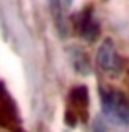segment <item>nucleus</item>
<instances>
[{
	"mask_svg": "<svg viewBox=\"0 0 129 132\" xmlns=\"http://www.w3.org/2000/svg\"><path fill=\"white\" fill-rule=\"evenodd\" d=\"M49 5H50V9H52V12H54V17H55V20H57V23H59V27H62V23H60V10H62V0H49Z\"/></svg>",
	"mask_w": 129,
	"mask_h": 132,
	"instance_id": "obj_7",
	"label": "nucleus"
},
{
	"mask_svg": "<svg viewBox=\"0 0 129 132\" xmlns=\"http://www.w3.org/2000/svg\"><path fill=\"white\" fill-rule=\"evenodd\" d=\"M71 102L72 105L75 107V119H77V114L79 112H86L87 109V104H89V97H87V90L86 87H77L72 90L71 94Z\"/></svg>",
	"mask_w": 129,
	"mask_h": 132,
	"instance_id": "obj_6",
	"label": "nucleus"
},
{
	"mask_svg": "<svg viewBox=\"0 0 129 132\" xmlns=\"http://www.w3.org/2000/svg\"><path fill=\"white\" fill-rule=\"evenodd\" d=\"M69 60H71L72 67L75 72L82 75L90 74V62H89V55L84 48L81 47H71L69 48Z\"/></svg>",
	"mask_w": 129,
	"mask_h": 132,
	"instance_id": "obj_5",
	"label": "nucleus"
},
{
	"mask_svg": "<svg viewBox=\"0 0 129 132\" xmlns=\"http://www.w3.org/2000/svg\"><path fill=\"white\" fill-rule=\"evenodd\" d=\"M101 105L106 119L112 126L121 129L129 126V100L121 90L101 89Z\"/></svg>",
	"mask_w": 129,
	"mask_h": 132,
	"instance_id": "obj_1",
	"label": "nucleus"
},
{
	"mask_svg": "<svg viewBox=\"0 0 129 132\" xmlns=\"http://www.w3.org/2000/svg\"><path fill=\"white\" fill-rule=\"evenodd\" d=\"M96 64L101 72L107 74L109 77H117L123 72V59L117 54L111 39H104L102 44L97 48L96 55Z\"/></svg>",
	"mask_w": 129,
	"mask_h": 132,
	"instance_id": "obj_2",
	"label": "nucleus"
},
{
	"mask_svg": "<svg viewBox=\"0 0 129 132\" xmlns=\"http://www.w3.org/2000/svg\"><path fill=\"white\" fill-rule=\"evenodd\" d=\"M0 124L7 129H13L19 126V119H17V110L13 102L10 100L9 94L0 84Z\"/></svg>",
	"mask_w": 129,
	"mask_h": 132,
	"instance_id": "obj_4",
	"label": "nucleus"
},
{
	"mask_svg": "<svg viewBox=\"0 0 129 132\" xmlns=\"http://www.w3.org/2000/svg\"><path fill=\"white\" fill-rule=\"evenodd\" d=\"M64 3H65V7H69L72 3V0H64Z\"/></svg>",
	"mask_w": 129,
	"mask_h": 132,
	"instance_id": "obj_8",
	"label": "nucleus"
},
{
	"mask_svg": "<svg viewBox=\"0 0 129 132\" xmlns=\"http://www.w3.org/2000/svg\"><path fill=\"white\" fill-rule=\"evenodd\" d=\"M75 27H77L79 35L89 42L96 40L99 35V23L94 19V13L90 9H84L75 15Z\"/></svg>",
	"mask_w": 129,
	"mask_h": 132,
	"instance_id": "obj_3",
	"label": "nucleus"
}]
</instances>
